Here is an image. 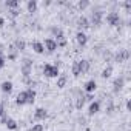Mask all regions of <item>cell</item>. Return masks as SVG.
I'll return each instance as SVG.
<instances>
[{"label": "cell", "mask_w": 131, "mask_h": 131, "mask_svg": "<svg viewBox=\"0 0 131 131\" xmlns=\"http://www.w3.org/2000/svg\"><path fill=\"white\" fill-rule=\"evenodd\" d=\"M43 74H45V77H49V79L59 77L60 76L59 67H57V65H51V63H45L43 65Z\"/></svg>", "instance_id": "1"}, {"label": "cell", "mask_w": 131, "mask_h": 131, "mask_svg": "<svg viewBox=\"0 0 131 131\" xmlns=\"http://www.w3.org/2000/svg\"><path fill=\"white\" fill-rule=\"evenodd\" d=\"M106 22H108L111 26H119V23L122 22V19H120V16H119L117 11H111V13L106 16Z\"/></svg>", "instance_id": "2"}, {"label": "cell", "mask_w": 131, "mask_h": 131, "mask_svg": "<svg viewBox=\"0 0 131 131\" xmlns=\"http://www.w3.org/2000/svg\"><path fill=\"white\" fill-rule=\"evenodd\" d=\"M102 19H103V13H102V11H99V9H96V11H93V13H91L90 25L99 26V25H100V22H102Z\"/></svg>", "instance_id": "3"}, {"label": "cell", "mask_w": 131, "mask_h": 131, "mask_svg": "<svg viewBox=\"0 0 131 131\" xmlns=\"http://www.w3.org/2000/svg\"><path fill=\"white\" fill-rule=\"evenodd\" d=\"M43 48L51 54V52H54V51L57 49V43H56V40H54L52 37H48V39H45V42H43Z\"/></svg>", "instance_id": "4"}, {"label": "cell", "mask_w": 131, "mask_h": 131, "mask_svg": "<svg viewBox=\"0 0 131 131\" xmlns=\"http://www.w3.org/2000/svg\"><path fill=\"white\" fill-rule=\"evenodd\" d=\"M129 51L128 49H119V52L114 56V62H117V63H120V62H125V60H128L129 59Z\"/></svg>", "instance_id": "5"}, {"label": "cell", "mask_w": 131, "mask_h": 131, "mask_svg": "<svg viewBox=\"0 0 131 131\" xmlns=\"http://www.w3.org/2000/svg\"><path fill=\"white\" fill-rule=\"evenodd\" d=\"M123 83H125V79L120 76V77H117V79H114V82H113V93H119L122 88H123Z\"/></svg>", "instance_id": "6"}, {"label": "cell", "mask_w": 131, "mask_h": 131, "mask_svg": "<svg viewBox=\"0 0 131 131\" xmlns=\"http://www.w3.org/2000/svg\"><path fill=\"white\" fill-rule=\"evenodd\" d=\"M96 88H97V83H96V80H94V79L88 80V82L83 85V90H85V93H86V94H93V93L96 91Z\"/></svg>", "instance_id": "7"}, {"label": "cell", "mask_w": 131, "mask_h": 131, "mask_svg": "<svg viewBox=\"0 0 131 131\" xmlns=\"http://www.w3.org/2000/svg\"><path fill=\"white\" fill-rule=\"evenodd\" d=\"M100 111V102L99 100H93L90 103V108H88V116H94Z\"/></svg>", "instance_id": "8"}, {"label": "cell", "mask_w": 131, "mask_h": 131, "mask_svg": "<svg viewBox=\"0 0 131 131\" xmlns=\"http://www.w3.org/2000/svg\"><path fill=\"white\" fill-rule=\"evenodd\" d=\"M77 26H79V31H83V29H88L91 25H90V19H86V17H79V20H77Z\"/></svg>", "instance_id": "9"}, {"label": "cell", "mask_w": 131, "mask_h": 131, "mask_svg": "<svg viewBox=\"0 0 131 131\" xmlns=\"http://www.w3.org/2000/svg\"><path fill=\"white\" fill-rule=\"evenodd\" d=\"M76 40H77V43H79L80 46H85L86 42H88V36H86L83 31H77V34H76Z\"/></svg>", "instance_id": "10"}, {"label": "cell", "mask_w": 131, "mask_h": 131, "mask_svg": "<svg viewBox=\"0 0 131 131\" xmlns=\"http://www.w3.org/2000/svg\"><path fill=\"white\" fill-rule=\"evenodd\" d=\"M25 93H26V105H32L34 100H36V91H34V88H28V90H25Z\"/></svg>", "instance_id": "11"}, {"label": "cell", "mask_w": 131, "mask_h": 131, "mask_svg": "<svg viewBox=\"0 0 131 131\" xmlns=\"http://www.w3.org/2000/svg\"><path fill=\"white\" fill-rule=\"evenodd\" d=\"M48 117V111L45 108H37L36 113H34V119L36 120H45Z\"/></svg>", "instance_id": "12"}, {"label": "cell", "mask_w": 131, "mask_h": 131, "mask_svg": "<svg viewBox=\"0 0 131 131\" xmlns=\"http://www.w3.org/2000/svg\"><path fill=\"white\" fill-rule=\"evenodd\" d=\"M77 65H79V71H80V74H86V73L90 71V62H88V60H79Z\"/></svg>", "instance_id": "13"}, {"label": "cell", "mask_w": 131, "mask_h": 131, "mask_svg": "<svg viewBox=\"0 0 131 131\" xmlns=\"http://www.w3.org/2000/svg\"><path fill=\"white\" fill-rule=\"evenodd\" d=\"M0 90H2L3 94H11V91H13V82L5 80L2 85H0Z\"/></svg>", "instance_id": "14"}, {"label": "cell", "mask_w": 131, "mask_h": 131, "mask_svg": "<svg viewBox=\"0 0 131 131\" xmlns=\"http://www.w3.org/2000/svg\"><path fill=\"white\" fill-rule=\"evenodd\" d=\"M31 46H32V51L37 52V54H43L45 52V48H43V43L42 42H32Z\"/></svg>", "instance_id": "15"}, {"label": "cell", "mask_w": 131, "mask_h": 131, "mask_svg": "<svg viewBox=\"0 0 131 131\" xmlns=\"http://www.w3.org/2000/svg\"><path fill=\"white\" fill-rule=\"evenodd\" d=\"M17 56H19V51L16 49L14 45H11V46L8 48V60H16Z\"/></svg>", "instance_id": "16"}, {"label": "cell", "mask_w": 131, "mask_h": 131, "mask_svg": "<svg viewBox=\"0 0 131 131\" xmlns=\"http://www.w3.org/2000/svg\"><path fill=\"white\" fill-rule=\"evenodd\" d=\"M16 103L17 105H26V93L25 91H20L19 94H17V97H16Z\"/></svg>", "instance_id": "17"}, {"label": "cell", "mask_w": 131, "mask_h": 131, "mask_svg": "<svg viewBox=\"0 0 131 131\" xmlns=\"http://www.w3.org/2000/svg\"><path fill=\"white\" fill-rule=\"evenodd\" d=\"M5 125H6V128H8V129H13V131L19 128V123H17L13 117H8V119H6V122H5Z\"/></svg>", "instance_id": "18"}, {"label": "cell", "mask_w": 131, "mask_h": 131, "mask_svg": "<svg viewBox=\"0 0 131 131\" xmlns=\"http://www.w3.org/2000/svg\"><path fill=\"white\" fill-rule=\"evenodd\" d=\"M19 5H20L19 0H6V2H5V6H6L8 9H17Z\"/></svg>", "instance_id": "19"}, {"label": "cell", "mask_w": 131, "mask_h": 131, "mask_svg": "<svg viewBox=\"0 0 131 131\" xmlns=\"http://www.w3.org/2000/svg\"><path fill=\"white\" fill-rule=\"evenodd\" d=\"M26 9H28V13H36L37 11V0H28Z\"/></svg>", "instance_id": "20"}, {"label": "cell", "mask_w": 131, "mask_h": 131, "mask_svg": "<svg viewBox=\"0 0 131 131\" xmlns=\"http://www.w3.org/2000/svg\"><path fill=\"white\" fill-rule=\"evenodd\" d=\"M14 46H16V49H17L19 52H22V51H25V48H26V43H25V40H22V39H17V40L14 42Z\"/></svg>", "instance_id": "21"}, {"label": "cell", "mask_w": 131, "mask_h": 131, "mask_svg": "<svg viewBox=\"0 0 131 131\" xmlns=\"http://www.w3.org/2000/svg\"><path fill=\"white\" fill-rule=\"evenodd\" d=\"M67 82H68V77L65 74H60L57 77V88H63L65 85H67Z\"/></svg>", "instance_id": "22"}, {"label": "cell", "mask_w": 131, "mask_h": 131, "mask_svg": "<svg viewBox=\"0 0 131 131\" xmlns=\"http://www.w3.org/2000/svg\"><path fill=\"white\" fill-rule=\"evenodd\" d=\"M111 74H113V67L111 65H108V67H105V70L102 71V79H110L111 77Z\"/></svg>", "instance_id": "23"}, {"label": "cell", "mask_w": 131, "mask_h": 131, "mask_svg": "<svg viewBox=\"0 0 131 131\" xmlns=\"http://www.w3.org/2000/svg\"><path fill=\"white\" fill-rule=\"evenodd\" d=\"M83 105H85V99H83V94H80V96L76 97V103H74V106H76L77 110H82Z\"/></svg>", "instance_id": "24"}, {"label": "cell", "mask_w": 131, "mask_h": 131, "mask_svg": "<svg viewBox=\"0 0 131 131\" xmlns=\"http://www.w3.org/2000/svg\"><path fill=\"white\" fill-rule=\"evenodd\" d=\"M20 73H22V76H23V79H25V77H31V73H32V68H29V67H20Z\"/></svg>", "instance_id": "25"}, {"label": "cell", "mask_w": 131, "mask_h": 131, "mask_svg": "<svg viewBox=\"0 0 131 131\" xmlns=\"http://www.w3.org/2000/svg\"><path fill=\"white\" fill-rule=\"evenodd\" d=\"M71 71H73V76H76V77H79V76H80V71H79V65H77V62H74V63H73Z\"/></svg>", "instance_id": "26"}, {"label": "cell", "mask_w": 131, "mask_h": 131, "mask_svg": "<svg viewBox=\"0 0 131 131\" xmlns=\"http://www.w3.org/2000/svg\"><path fill=\"white\" fill-rule=\"evenodd\" d=\"M77 6H79V9H86L88 6H90V2H88V0H80V2L77 3Z\"/></svg>", "instance_id": "27"}, {"label": "cell", "mask_w": 131, "mask_h": 131, "mask_svg": "<svg viewBox=\"0 0 131 131\" xmlns=\"http://www.w3.org/2000/svg\"><path fill=\"white\" fill-rule=\"evenodd\" d=\"M43 129H45V126H43L42 123H34L29 131H43Z\"/></svg>", "instance_id": "28"}, {"label": "cell", "mask_w": 131, "mask_h": 131, "mask_svg": "<svg viewBox=\"0 0 131 131\" xmlns=\"http://www.w3.org/2000/svg\"><path fill=\"white\" fill-rule=\"evenodd\" d=\"M22 67H29V68H32V60L28 59V57H25V59L22 60Z\"/></svg>", "instance_id": "29"}, {"label": "cell", "mask_w": 131, "mask_h": 131, "mask_svg": "<svg viewBox=\"0 0 131 131\" xmlns=\"http://www.w3.org/2000/svg\"><path fill=\"white\" fill-rule=\"evenodd\" d=\"M51 34H52L54 37H57V36H60V34H63V32H62V29H60V28L52 26V28H51Z\"/></svg>", "instance_id": "30"}, {"label": "cell", "mask_w": 131, "mask_h": 131, "mask_svg": "<svg viewBox=\"0 0 131 131\" xmlns=\"http://www.w3.org/2000/svg\"><path fill=\"white\" fill-rule=\"evenodd\" d=\"M6 116V110H5V100L3 102H0V117H3Z\"/></svg>", "instance_id": "31"}, {"label": "cell", "mask_w": 131, "mask_h": 131, "mask_svg": "<svg viewBox=\"0 0 131 131\" xmlns=\"http://www.w3.org/2000/svg\"><path fill=\"white\" fill-rule=\"evenodd\" d=\"M8 13H9V16H11L13 19H16V17H19V16H20V11H19V9H9Z\"/></svg>", "instance_id": "32"}, {"label": "cell", "mask_w": 131, "mask_h": 131, "mask_svg": "<svg viewBox=\"0 0 131 131\" xmlns=\"http://www.w3.org/2000/svg\"><path fill=\"white\" fill-rule=\"evenodd\" d=\"M83 99H85V102H93L94 100V96L93 94H86V96H83Z\"/></svg>", "instance_id": "33"}, {"label": "cell", "mask_w": 131, "mask_h": 131, "mask_svg": "<svg viewBox=\"0 0 131 131\" xmlns=\"http://www.w3.org/2000/svg\"><path fill=\"white\" fill-rule=\"evenodd\" d=\"M123 6H125V9H126V11H128V13H129V11H131V2H129V0H126V2H125V3H123Z\"/></svg>", "instance_id": "34"}, {"label": "cell", "mask_w": 131, "mask_h": 131, "mask_svg": "<svg viewBox=\"0 0 131 131\" xmlns=\"http://www.w3.org/2000/svg\"><path fill=\"white\" fill-rule=\"evenodd\" d=\"M3 67H5V57H3V54H0V70Z\"/></svg>", "instance_id": "35"}, {"label": "cell", "mask_w": 131, "mask_h": 131, "mask_svg": "<svg viewBox=\"0 0 131 131\" xmlns=\"http://www.w3.org/2000/svg\"><path fill=\"white\" fill-rule=\"evenodd\" d=\"M126 110H128V111H131V100H129V99L126 100Z\"/></svg>", "instance_id": "36"}, {"label": "cell", "mask_w": 131, "mask_h": 131, "mask_svg": "<svg viewBox=\"0 0 131 131\" xmlns=\"http://www.w3.org/2000/svg\"><path fill=\"white\" fill-rule=\"evenodd\" d=\"M3 25H5V19H3V17H0V28H2Z\"/></svg>", "instance_id": "37"}, {"label": "cell", "mask_w": 131, "mask_h": 131, "mask_svg": "<svg viewBox=\"0 0 131 131\" xmlns=\"http://www.w3.org/2000/svg\"><path fill=\"white\" fill-rule=\"evenodd\" d=\"M49 5H51V2H49V0H46V2L43 0V6H49Z\"/></svg>", "instance_id": "38"}]
</instances>
